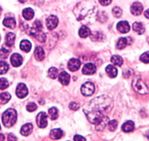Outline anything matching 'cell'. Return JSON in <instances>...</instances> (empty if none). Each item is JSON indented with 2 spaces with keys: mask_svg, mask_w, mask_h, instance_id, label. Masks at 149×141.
<instances>
[{
  "mask_svg": "<svg viewBox=\"0 0 149 141\" xmlns=\"http://www.w3.org/2000/svg\"><path fill=\"white\" fill-rule=\"evenodd\" d=\"M58 23V18L56 16H50L46 19V26L47 28L49 30H52L57 27Z\"/></svg>",
  "mask_w": 149,
  "mask_h": 141,
  "instance_id": "obj_7",
  "label": "cell"
},
{
  "mask_svg": "<svg viewBox=\"0 0 149 141\" xmlns=\"http://www.w3.org/2000/svg\"><path fill=\"white\" fill-rule=\"evenodd\" d=\"M0 129H1V126H0Z\"/></svg>",
  "mask_w": 149,
  "mask_h": 141,
  "instance_id": "obj_50",
  "label": "cell"
},
{
  "mask_svg": "<svg viewBox=\"0 0 149 141\" xmlns=\"http://www.w3.org/2000/svg\"><path fill=\"white\" fill-rule=\"evenodd\" d=\"M132 28L134 31L138 33L139 35H142L145 32V28L143 24L140 22H134L132 25Z\"/></svg>",
  "mask_w": 149,
  "mask_h": 141,
  "instance_id": "obj_26",
  "label": "cell"
},
{
  "mask_svg": "<svg viewBox=\"0 0 149 141\" xmlns=\"http://www.w3.org/2000/svg\"><path fill=\"white\" fill-rule=\"evenodd\" d=\"M19 1V2H21V3H24V2H26L27 1V0H18Z\"/></svg>",
  "mask_w": 149,
  "mask_h": 141,
  "instance_id": "obj_49",
  "label": "cell"
},
{
  "mask_svg": "<svg viewBox=\"0 0 149 141\" xmlns=\"http://www.w3.org/2000/svg\"><path fill=\"white\" fill-rule=\"evenodd\" d=\"M48 75L50 78L56 79L58 76V69L54 67L51 68L48 71Z\"/></svg>",
  "mask_w": 149,
  "mask_h": 141,
  "instance_id": "obj_31",
  "label": "cell"
},
{
  "mask_svg": "<svg viewBox=\"0 0 149 141\" xmlns=\"http://www.w3.org/2000/svg\"><path fill=\"white\" fill-rule=\"evenodd\" d=\"M15 35L14 33L13 32H9L7 34L6 38H5V44L8 47H12L14 44V42H15Z\"/></svg>",
  "mask_w": 149,
  "mask_h": 141,
  "instance_id": "obj_22",
  "label": "cell"
},
{
  "mask_svg": "<svg viewBox=\"0 0 149 141\" xmlns=\"http://www.w3.org/2000/svg\"><path fill=\"white\" fill-rule=\"evenodd\" d=\"M130 38H120L116 44V48L118 49H123L125 48L127 46L130 45L131 44V42H129V40Z\"/></svg>",
  "mask_w": 149,
  "mask_h": 141,
  "instance_id": "obj_17",
  "label": "cell"
},
{
  "mask_svg": "<svg viewBox=\"0 0 149 141\" xmlns=\"http://www.w3.org/2000/svg\"><path fill=\"white\" fill-rule=\"evenodd\" d=\"M112 107V102L110 98L102 96L93 99L84 108V112L91 123L97 124L104 117V112Z\"/></svg>",
  "mask_w": 149,
  "mask_h": 141,
  "instance_id": "obj_1",
  "label": "cell"
},
{
  "mask_svg": "<svg viewBox=\"0 0 149 141\" xmlns=\"http://www.w3.org/2000/svg\"><path fill=\"white\" fill-rule=\"evenodd\" d=\"M47 116L46 113L41 112L39 114L37 115V118H36V121H37V126L40 128H45L47 126L48 124V121H47Z\"/></svg>",
  "mask_w": 149,
  "mask_h": 141,
  "instance_id": "obj_5",
  "label": "cell"
},
{
  "mask_svg": "<svg viewBox=\"0 0 149 141\" xmlns=\"http://www.w3.org/2000/svg\"><path fill=\"white\" fill-rule=\"evenodd\" d=\"M11 99V96L10 93H2L0 95V99L2 104H5L10 101Z\"/></svg>",
  "mask_w": 149,
  "mask_h": 141,
  "instance_id": "obj_32",
  "label": "cell"
},
{
  "mask_svg": "<svg viewBox=\"0 0 149 141\" xmlns=\"http://www.w3.org/2000/svg\"><path fill=\"white\" fill-rule=\"evenodd\" d=\"M117 126H118V122L116 120H112L108 122L109 129L110 131H115L116 129L117 128Z\"/></svg>",
  "mask_w": 149,
  "mask_h": 141,
  "instance_id": "obj_37",
  "label": "cell"
},
{
  "mask_svg": "<svg viewBox=\"0 0 149 141\" xmlns=\"http://www.w3.org/2000/svg\"><path fill=\"white\" fill-rule=\"evenodd\" d=\"M144 16L146 17V18H148V19H149V9L147 10V11H145Z\"/></svg>",
  "mask_w": 149,
  "mask_h": 141,
  "instance_id": "obj_46",
  "label": "cell"
},
{
  "mask_svg": "<svg viewBox=\"0 0 149 141\" xmlns=\"http://www.w3.org/2000/svg\"><path fill=\"white\" fill-rule=\"evenodd\" d=\"M2 123L6 127H11L17 121V113L13 109H8L2 114Z\"/></svg>",
  "mask_w": 149,
  "mask_h": 141,
  "instance_id": "obj_2",
  "label": "cell"
},
{
  "mask_svg": "<svg viewBox=\"0 0 149 141\" xmlns=\"http://www.w3.org/2000/svg\"><path fill=\"white\" fill-rule=\"evenodd\" d=\"M9 86L8 81L5 78H0V90H5Z\"/></svg>",
  "mask_w": 149,
  "mask_h": 141,
  "instance_id": "obj_35",
  "label": "cell"
},
{
  "mask_svg": "<svg viewBox=\"0 0 149 141\" xmlns=\"http://www.w3.org/2000/svg\"><path fill=\"white\" fill-rule=\"evenodd\" d=\"M9 53H10V51L9 50H8L7 49L5 48H2L1 49V50H0V58L2 59H5L7 58V57H8V55H9Z\"/></svg>",
  "mask_w": 149,
  "mask_h": 141,
  "instance_id": "obj_36",
  "label": "cell"
},
{
  "mask_svg": "<svg viewBox=\"0 0 149 141\" xmlns=\"http://www.w3.org/2000/svg\"><path fill=\"white\" fill-rule=\"evenodd\" d=\"M74 141H86V139L85 137H84L81 136V135H74Z\"/></svg>",
  "mask_w": 149,
  "mask_h": 141,
  "instance_id": "obj_44",
  "label": "cell"
},
{
  "mask_svg": "<svg viewBox=\"0 0 149 141\" xmlns=\"http://www.w3.org/2000/svg\"><path fill=\"white\" fill-rule=\"evenodd\" d=\"M143 7L140 2H134L131 6V13L134 16H139L142 13Z\"/></svg>",
  "mask_w": 149,
  "mask_h": 141,
  "instance_id": "obj_13",
  "label": "cell"
},
{
  "mask_svg": "<svg viewBox=\"0 0 149 141\" xmlns=\"http://www.w3.org/2000/svg\"><path fill=\"white\" fill-rule=\"evenodd\" d=\"M48 114L51 120H56L58 118V110L56 107H51L48 110Z\"/></svg>",
  "mask_w": 149,
  "mask_h": 141,
  "instance_id": "obj_29",
  "label": "cell"
},
{
  "mask_svg": "<svg viewBox=\"0 0 149 141\" xmlns=\"http://www.w3.org/2000/svg\"><path fill=\"white\" fill-rule=\"evenodd\" d=\"M116 29L121 33H127L130 30V26L127 21H120L117 24Z\"/></svg>",
  "mask_w": 149,
  "mask_h": 141,
  "instance_id": "obj_12",
  "label": "cell"
},
{
  "mask_svg": "<svg viewBox=\"0 0 149 141\" xmlns=\"http://www.w3.org/2000/svg\"><path fill=\"white\" fill-rule=\"evenodd\" d=\"M97 19L102 23L105 22L107 20V16L104 12H100L98 13V18Z\"/></svg>",
  "mask_w": 149,
  "mask_h": 141,
  "instance_id": "obj_39",
  "label": "cell"
},
{
  "mask_svg": "<svg viewBox=\"0 0 149 141\" xmlns=\"http://www.w3.org/2000/svg\"><path fill=\"white\" fill-rule=\"evenodd\" d=\"M79 104H78V103H76V102H72V103H70V108L72 110H78V109H79Z\"/></svg>",
  "mask_w": 149,
  "mask_h": 141,
  "instance_id": "obj_42",
  "label": "cell"
},
{
  "mask_svg": "<svg viewBox=\"0 0 149 141\" xmlns=\"http://www.w3.org/2000/svg\"><path fill=\"white\" fill-rule=\"evenodd\" d=\"M10 62L11 64L14 66V67H18V66H21L23 63V58L22 56L20 55L19 54H12L10 57Z\"/></svg>",
  "mask_w": 149,
  "mask_h": 141,
  "instance_id": "obj_11",
  "label": "cell"
},
{
  "mask_svg": "<svg viewBox=\"0 0 149 141\" xmlns=\"http://www.w3.org/2000/svg\"><path fill=\"white\" fill-rule=\"evenodd\" d=\"M81 65V60H79L78 59L72 58L68 62V68L71 71H75L80 68Z\"/></svg>",
  "mask_w": 149,
  "mask_h": 141,
  "instance_id": "obj_9",
  "label": "cell"
},
{
  "mask_svg": "<svg viewBox=\"0 0 149 141\" xmlns=\"http://www.w3.org/2000/svg\"><path fill=\"white\" fill-rule=\"evenodd\" d=\"M16 95L20 99L26 97L28 95V89L24 83H20L16 87Z\"/></svg>",
  "mask_w": 149,
  "mask_h": 141,
  "instance_id": "obj_6",
  "label": "cell"
},
{
  "mask_svg": "<svg viewBox=\"0 0 149 141\" xmlns=\"http://www.w3.org/2000/svg\"><path fill=\"white\" fill-rule=\"evenodd\" d=\"M33 28L35 29V30H42V24H41V22L40 21H34V23L33 24Z\"/></svg>",
  "mask_w": 149,
  "mask_h": 141,
  "instance_id": "obj_41",
  "label": "cell"
},
{
  "mask_svg": "<svg viewBox=\"0 0 149 141\" xmlns=\"http://www.w3.org/2000/svg\"><path fill=\"white\" fill-rule=\"evenodd\" d=\"M111 63L115 66H121L123 64V59L119 55H113L111 57Z\"/></svg>",
  "mask_w": 149,
  "mask_h": 141,
  "instance_id": "obj_28",
  "label": "cell"
},
{
  "mask_svg": "<svg viewBox=\"0 0 149 141\" xmlns=\"http://www.w3.org/2000/svg\"><path fill=\"white\" fill-rule=\"evenodd\" d=\"M81 93L84 96H90L94 93V85L93 83L90 82H87L84 83L82 85L81 88Z\"/></svg>",
  "mask_w": 149,
  "mask_h": 141,
  "instance_id": "obj_4",
  "label": "cell"
},
{
  "mask_svg": "<svg viewBox=\"0 0 149 141\" xmlns=\"http://www.w3.org/2000/svg\"><path fill=\"white\" fill-rule=\"evenodd\" d=\"M91 35V30L86 26H83L79 30V35L83 38H86Z\"/></svg>",
  "mask_w": 149,
  "mask_h": 141,
  "instance_id": "obj_25",
  "label": "cell"
},
{
  "mask_svg": "<svg viewBox=\"0 0 149 141\" xmlns=\"http://www.w3.org/2000/svg\"><path fill=\"white\" fill-rule=\"evenodd\" d=\"M108 118H107V116H104L99 123H97V124H96V129H97V130H102V129L106 126L107 123H108Z\"/></svg>",
  "mask_w": 149,
  "mask_h": 141,
  "instance_id": "obj_27",
  "label": "cell"
},
{
  "mask_svg": "<svg viewBox=\"0 0 149 141\" xmlns=\"http://www.w3.org/2000/svg\"><path fill=\"white\" fill-rule=\"evenodd\" d=\"M103 38V35L102 33L99 32H96L91 34V39L94 41H101Z\"/></svg>",
  "mask_w": 149,
  "mask_h": 141,
  "instance_id": "obj_34",
  "label": "cell"
},
{
  "mask_svg": "<svg viewBox=\"0 0 149 141\" xmlns=\"http://www.w3.org/2000/svg\"><path fill=\"white\" fill-rule=\"evenodd\" d=\"M63 136V132L60 129H52L50 132V137L53 140H58Z\"/></svg>",
  "mask_w": 149,
  "mask_h": 141,
  "instance_id": "obj_19",
  "label": "cell"
},
{
  "mask_svg": "<svg viewBox=\"0 0 149 141\" xmlns=\"http://www.w3.org/2000/svg\"><path fill=\"white\" fill-rule=\"evenodd\" d=\"M132 86L134 90L140 94H146L149 92L148 86L140 78L134 79L132 83Z\"/></svg>",
  "mask_w": 149,
  "mask_h": 141,
  "instance_id": "obj_3",
  "label": "cell"
},
{
  "mask_svg": "<svg viewBox=\"0 0 149 141\" xmlns=\"http://www.w3.org/2000/svg\"><path fill=\"white\" fill-rule=\"evenodd\" d=\"M146 137L149 140V131H148V132L146 133Z\"/></svg>",
  "mask_w": 149,
  "mask_h": 141,
  "instance_id": "obj_48",
  "label": "cell"
},
{
  "mask_svg": "<svg viewBox=\"0 0 149 141\" xmlns=\"http://www.w3.org/2000/svg\"><path fill=\"white\" fill-rule=\"evenodd\" d=\"M140 60L144 63H149V51L145 52L140 56Z\"/></svg>",
  "mask_w": 149,
  "mask_h": 141,
  "instance_id": "obj_38",
  "label": "cell"
},
{
  "mask_svg": "<svg viewBox=\"0 0 149 141\" xmlns=\"http://www.w3.org/2000/svg\"><path fill=\"white\" fill-rule=\"evenodd\" d=\"M33 36H34V38L37 40L38 41L41 43L45 42V40H46V35H45V33H43L42 32V30H37L35 29L32 28L30 32Z\"/></svg>",
  "mask_w": 149,
  "mask_h": 141,
  "instance_id": "obj_8",
  "label": "cell"
},
{
  "mask_svg": "<svg viewBox=\"0 0 149 141\" xmlns=\"http://www.w3.org/2000/svg\"><path fill=\"white\" fill-rule=\"evenodd\" d=\"M33 129V126L31 123H26L24 125L21 129V134L24 136H28L31 133Z\"/></svg>",
  "mask_w": 149,
  "mask_h": 141,
  "instance_id": "obj_18",
  "label": "cell"
},
{
  "mask_svg": "<svg viewBox=\"0 0 149 141\" xmlns=\"http://www.w3.org/2000/svg\"><path fill=\"white\" fill-rule=\"evenodd\" d=\"M99 2L103 6H107L111 3L112 0H99Z\"/></svg>",
  "mask_w": 149,
  "mask_h": 141,
  "instance_id": "obj_43",
  "label": "cell"
},
{
  "mask_svg": "<svg viewBox=\"0 0 149 141\" xmlns=\"http://www.w3.org/2000/svg\"><path fill=\"white\" fill-rule=\"evenodd\" d=\"M105 71L107 73V75L109 76L111 78H114L117 76L118 74V70H117L116 68L114 67L113 66H112V65H109L106 67L105 68Z\"/></svg>",
  "mask_w": 149,
  "mask_h": 141,
  "instance_id": "obj_16",
  "label": "cell"
},
{
  "mask_svg": "<svg viewBox=\"0 0 149 141\" xmlns=\"http://www.w3.org/2000/svg\"><path fill=\"white\" fill-rule=\"evenodd\" d=\"M45 51L40 47H37L34 50V57L38 61H42L45 58Z\"/></svg>",
  "mask_w": 149,
  "mask_h": 141,
  "instance_id": "obj_15",
  "label": "cell"
},
{
  "mask_svg": "<svg viewBox=\"0 0 149 141\" xmlns=\"http://www.w3.org/2000/svg\"><path fill=\"white\" fill-rule=\"evenodd\" d=\"M70 76L69 75L68 73H67L66 71H63L58 76V81L61 82V84H62L63 85H67L70 82Z\"/></svg>",
  "mask_w": 149,
  "mask_h": 141,
  "instance_id": "obj_14",
  "label": "cell"
},
{
  "mask_svg": "<svg viewBox=\"0 0 149 141\" xmlns=\"http://www.w3.org/2000/svg\"><path fill=\"white\" fill-rule=\"evenodd\" d=\"M112 13H113V15L116 17V18H120L122 15V11L120 8L118 7H115L113 8V11H112Z\"/></svg>",
  "mask_w": 149,
  "mask_h": 141,
  "instance_id": "obj_33",
  "label": "cell"
},
{
  "mask_svg": "<svg viewBox=\"0 0 149 141\" xmlns=\"http://www.w3.org/2000/svg\"><path fill=\"white\" fill-rule=\"evenodd\" d=\"M8 69H9V66L8 63L4 61L0 62V74H6Z\"/></svg>",
  "mask_w": 149,
  "mask_h": 141,
  "instance_id": "obj_30",
  "label": "cell"
},
{
  "mask_svg": "<svg viewBox=\"0 0 149 141\" xmlns=\"http://www.w3.org/2000/svg\"><path fill=\"white\" fill-rule=\"evenodd\" d=\"M37 107L36 104L33 103V102H31V103H29L26 106V110H28L29 112H34L37 110Z\"/></svg>",
  "mask_w": 149,
  "mask_h": 141,
  "instance_id": "obj_40",
  "label": "cell"
},
{
  "mask_svg": "<svg viewBox=\"0 0 149 141\" xmlns=\"http://www.w3.org/2000/svg\"><path fill=\"white\" fill-rule=\"evenodd\" d=\"M22 15H23V17H24L26 20H31L32 19V18L34 17V11H33L31 8H25V9L23 11Z\"/></svg>",
  "mask_w": 149,
  "mask_h": 141,
  "instance_id": "obj_20",
  "label": "cell"
},
{
  "mask_svg": "<svg viewBox=\"0 0 149 141\" xmlns=\"http://www.w3.org/2000/svg\"><path fill=\"white\" fill-rule=\"evenodd\" d=\"M8 141H17V137L13 135V134L10 133L8 135Z\"/></svg>",
  "mask_w": 149,
  "mask_h": 141,
  "instance_id": "obj_45",
  "label": "cell"
},
{
  "mask_svg": "<svg viewBox=\"0 0 149 141\" xmlns=\"http://www.w3.org/2000/svg\"><path fill=\"white\" fill-rule=\"evenodd\" d=\"M20 49L25 52H29L31 49V44L27 40H24L20 44Z\"/></svg>",
  "mask_w": 149,
  "mask_h": 141,
  "instance_id": "obj_24",
  "label": "cell"
},
{
  "mask_svg": "<svg viewBox=\"0 0 149 141\" xmlns=\"http://www.w3.org/2000/svg\"><path fill=\"white\" fill-rule=\"evenodd\" d=\"M134 129V123L132 121H128L125 122L122 126V130L125 132H132Z\"/></svg>",
  "mask_w": 149,
  "mask_h": 141,
  "instance_id": "obj_23",
  "label": "cell"
},
{
  "mask_svg": "<svg viewBox=\"0 0 149 141\" xmlns=\"http://www.w3.org/2000/svg\"><path fill=\"white\" fill-rule=\"evenodd\" d=\"M5 140V135L3 134H0V141Z\"/></svg>",
  "mask_w": 149,
  "mask_h": 141,
  "instance_id": "obj_47",
  "label": "cell"
},
{
  "mask_svg": "<svg viewBox=\"0 0 149 141\" xmlns=\"http://www.w3.org/2000/svg\"><path fill=\"white\" fill-rule=\"evenodd\" d=\"M96 69L97 68H96L95 65L93 63H87L83 68V74L85 75H91L96 72Z\"/></svg>",
  "mask_w": 149,
  "mask_h": 141,
  "instance_id": "obj_10",
  "label": "cell"
},
{
  "mask_svg": "<svg viewBox=\"0 0 149 141\" xmlns=\"http://www.w3.org/2000/svg\"><path fill=\"white\" fill-rule=\"evenodd\" d=\"M4 26L10 29H14L16 26V21L13 18H6L3 21Z\"/></svg>",
  "mask_w": 149,
  "mask_h": 141,
  "instance_id": "obj_21",
  "label": "cell"
}]
</instances>
